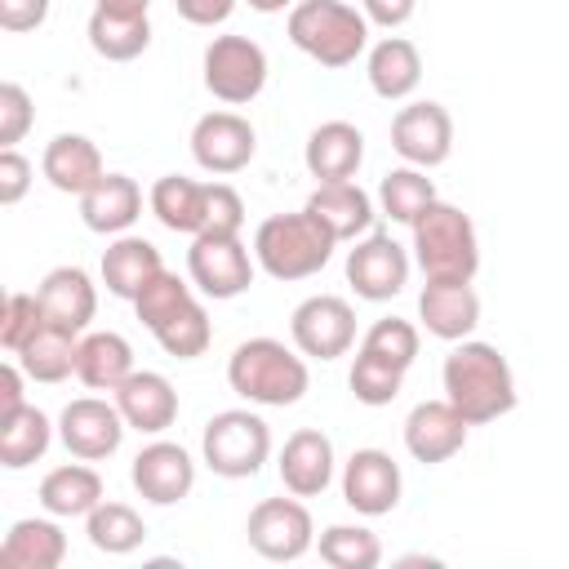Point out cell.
<instances>
[{"label":"cell","mask_w":569,"mask_h":569,"mask_svg":"<svg viewBox=\"0 0 569 569\" xmlns=\"http://www.w3.org/2000/svg\"><path fill=\"white\" fill-rule=\"evenodd\" d=\"M31 120H36V111H31L27 89L13 84V80H4L0 84V147H18L22 133L31 129Z\"/></svg>","instance_id":"ee69618b"},{"label":"cell","mask_w":569,"mask_h":569,"mask_svg":"<svg viewBox=\"0 0 569 569\" xmlns=\"http://www.w3.org/2000/svg\"><path fill=\"white\" fill-rule=\"evenodd\" d=\"M302 160L316 182H347L365 160V133L347 120H325L320 129H311Z\"/></svg>","instance_id":"7402d4cb"},{"label":"cell","mask_w":569,"mask_h":569,"mask_svg":"<svg viewBox=\"0 0 569 569\" xmlns=\"http://www.w3.org/2000/svg\"><path fill=\"white\" fill-rule=\"evenodd\" d=\"M22 365H0V418H9V413H18L27 400H22Z\"/></svg>","instance_id":"681fc988"},{"label":"cell","mask_w":569,"mask_h":569,"mask_svg":"<svg viewBox=\"0 0 569 569\" xmlns=\"http://www.w3.org/2000/svg\"><path fill=\"white\" fill-rule=\"evenodd\" d=\"M333 244L338 240L307 209H298V213H271L253 231V258H258V267L271 280H307V276H316L329 262Z\"/></svg>","instance_id":"277c9868"},{"label":"cell","mask_w":569,"mask_h":569,"mask_svg":"<svg viewBox=\"0 0 569 569\" xmlns=\"http://www.w3.org/2000/svg\"><path fill=\"white\" fill-rule=\"evenodd\" d=\"M467 418L449 405V400H422L409 409L405 418V449L413 462L422 467H436V462H449L462 445H467Z\"/></svg>","instance_id":"9a60e30c"},{"label":"cell","mask_w":569,"mask_h":569,"mask_svg":"<svg viewBox=\"0 0 569 569\" xmlns=\"http://www.w3.org/2000/svg\"><path fill=\"white\" fill-rule=\"evenodd\" d=\"M0 560L9 569H58L67 560V533L40 516L18 520L0 542Z\"/></svg>","instance_id":"f1b7e54d"},{"label":"cell","mask_w":569,"mask_h":569,"mask_svg":"<svg viewBox=\"0 0 569 569\" xmlns=\"http://www.w3.org/2000/svg\"><path fill=\"white\" fill-rule=\"evenodd\" d=\"M360 351H369V356H378V360H387L396 369H409L418 360V329L409 320H400V316L373 320L365 342H360Z\"/></svg>","instance_id":"60d3db41"},{"label":"cell","mask_w":569,"mask_h":569,"mask_svg":"<svg viewBox=\"0 0 569 569\" xmlns=\"http://www.w3.org/2000/svg\"><path fill=\"white\" fill-rule=\"evenodd\" d=\"M409 280V253L387 236V231H369L351 253H347V284L365 298V302H387L405 289Z\"/></svg>","instance_id":"4fadbf2b"},{"label":"cell","mask_w":569,"mask_h":569,"mask_svg":"<svg viewBox=\"0 0 569 569\" xmlns=\"http://www.w3.org/2000/svg\"><path fill=\"white\" fill-rule=\"evenodd\" d=\"M289 40L320 67H351L369 40V18L342 0H298L289 9Z\"/></svg>","instance_id":"5b68a950"},{"label":"cell","mask_w":569,"mask_h":569,"mask_svg":"<svg viewBox=\"0 0 569 569\" xmlns=\"http://www.w3.org/2000/svg\"><path fill=\"white\" fill-rule=\"evenodd\" d=\"M18 365H22V373L27 378H36V382H62L67 373H76V356H80V338L71 333V329H62V325H53V320H44L18 351Z\"/></svg>","instance_id":"83f0119b"},{"label":"cell","mask_w":569,"mask_h":569,"mask_svg":"<svg viewBox=\"0 0 569 569\" xmlns=\"http://www.w3.org/2000/svg\"><path fill=\"white\" fill-rule=\"evenodd\" d=\"M342 498L360 516H387L400 502V467L382 449H356L342 467Z\"/></svg>","instance_id":"2e32d148"},{"label":"cell","mask_w":569,"mask_h":569,"mask_svg":"<svg viewBox=\"0 0 569 569\" xmlns=\"http://www.w3.org/2000/svg\"><path fill=\"white\" fill-rule=\"evenodd\" d=\"M289 333H293V347L302 356H311V360H338L356 342V311L338 293H316V298H307V302L293 307Z\"/></svg>","instance_id":"30bf717a"},{"label":"cell","mask_w":569,"mask_h":569,"mask_svg":"<svg viewBox=\"0 0 569 569\" xmlns=\"http://www.w3.org/2000/svg\"><path fill=\"white\" fill-rule=\"evenodd\" d=\"M320 560L329 569H373L382 560V542L360 525H329L320 533Z\"/></svg>","instance_id":"8d00e7d4"},{"label":"cell","mask_w":569,"mask_h":569,"mask_svg":"<svg viewBox=\"0 0 569 569\" xmlns=\"http://www.w3.org/2000/svg\"><path fill=\"white\" fill-rule=\"evenodd\" d=\"M40 169H44L49 187H58V191H67V196H84V191L107 173L98 142H89L84 133H58V138L44 147Z\"/></svg>","instance_id":"d4e9b609"},{"label":"cell","mask_w":569,"mask_h":569,"mask_svg":"<svg viewBox=\"0 0 569 569\" xmlns=\"http://www.w3.org/2000/svg\"><path fill=\"white\" fill-rule=\"evenodd\" d=\"M253 124L236 111H209L191 129V156L204 173H240L253 160Z\"/></svg>","instance_id":"5bb4252c"},{"label":"cell","mask_w":569,"mask_h":569,"mask_svg":"<svg viewBox=\"0 0 569 569\" xmlns=\"http://www.w3.org/2000/svg\"><path fill=\"white\" fill-rule=\"evenodd\" d=\"M147 4H151V0H98L93 9L116 13V18H147Z\"/></svg>","instance_id":"f907efd6"},{"label":"cell","mask_w":569,"mask_h":569,"mask_svg":"<svg viewBox=\"0 0 569 569\" xmlns=\"http://www.w3.org/2000/svg\"><path fill=\"white\" fill-rule=\"evenodd\" d=\"M413 258L427 280H471L480 271V240L476 222L445 200H431L413 218Z\"/></svg>","instance_id":"3957f363"},{"label":"cell","mask_w":569,"mask_h":569,"mask_svg":"<svg viewBox=\"0 0 569 569\" xmlns=\"http://www.w3.org/2000/svg\"><path fill=\"white\" fill-rule=\"evenodd\" d=\"M267 84V53L258 40L249 36H213L204 49V89L227 102V107H244L262 93Z\"/></svg>","instance_id":"52a82bcc"},{"label":"cell","mask_w":569,"mask_h":569,"mask_svg":"<svg viewBox=\"0 0 569 569\" xmlns=\"http://www.w3.org/2000/svg\"><path fill=\"white\" fill-rule=\"evenodd\" d=\"M40 325H44L40 298H36V293H9V298H4V311H0V347L13 356Z\"/></svg>","instance_id":"b9f144b4"},{"label":"cell","mask_w":569,"mask_h":569,"mask_svg":"<svg viewBox=\"0 0 569 569\" xmlns=\"http://www.w3.org/2000/svg\"><path fill=\"white\" fill-rule=\"evenodd\" d=\"M280 480L298 498H316L333 480V440L316 427H298L280 449Z\"/></svg>","instance_id":"d6986e66"},{"label":"cell","mask_w":569,"mask_h":569,"mask_svg":"<svg viewBox=\"0 0 569 569\" xmlns=\"http://www.w3.org/2000/svg\"><path fill=\"white\" fill-rule=\"evenodd\" d=\"M80 218L98 236H120L142 218V187L129 173H102L80 196Z\"/></svg>","instance_id":"44dd1931"},{"label":"cell","mask_w":569,"mask_h":569,"mask_svg":"<svg viewBox=\"0 0 569 569\" xmlns=\"http://www.w3.org/2000/svg\"><path fill=\"white\" fill-rule=\"evenodd\" d=\"M49 440H53V427H49V418L36 405H22L18 413L0 418V462L9 471H22L36 458H44Z\"/></svg>","instance_id":"d6a6232c"},{"label":"cell","mask_w":569,"mask_h":569,"mask_svg":"<svg viewBox=\"0 0 569 569\" xmlns=\"http://www.w3.org/2000/svg\"><path fill=\"white\" fill-rule=\"evenodd\" d=\"M116 405L124 413V422L142 436H160L164 427H173L178 418V391L169 387L164 373H151V369H133L120 387H116Z\"/></svg>","instance_id":"ffe728a7"},{"label":"cell","mask_w":569,"mask_h":569,"mask_svg":"<svg viewBox=\"0 0 569 569\" xmlns=\"http://www.w3.org/2000/svg\"><path fill=\"white\" fill-rule=\"evenodd\" d=\"M244 227V200L236 187L227 182H204V227L200 231H213V236H240Z\"/></svg>","instance_id":"7bdbcfd3"},{"label":"cell","mask_w":569,"mask_h":569,"mask_svg":"<svg viewBox=\"0 0 569 569\" xmlns=\"http://www.w3.org/2000/svg\"><path fill=\"white\" fill-rule=\"evenodd\" d=\"M365 4V18L369 22H378V27H405L409 18H413V9H418V0H360Z\"/></svg>","instance_id":"c3c4849f"},{"label":"cell","mask_w":569,"mask_h":569,"mask_svg":"<svg viewBox=\"0 0 569 569\" xmlns=\"http://www.w3.org/2000/svg\"><path fill=\"white\" fill-rule=\"evenodd\" d=\"M445 400L471 422H493L516 409V378L498 347L489 342H458L445 356Z\"/></svg>","instance_id":"6da1fadb"},{"label":"cell","mask_w":569,"mask_h":569,"mask_svg":"<svg viewBox=\"0 0 569 569\" xmlns=\"http://www.w3.org/2000/svg\"><path fill=\"white\" fill-rule=\"evenodd\" d=\"M173 4H178V18L191 27H218L236 9V0H173Z\"/></svg>","instance_id":"7dc6e473"},{"label":"cell","mask_w":569,"mask_h":569,"mask_svg":"<svg viewBox=\"0 0 569 569\" xmlns=\"http://www.w3.org/2000/svg\"><path fill=\"white\" fill-rule=\"evenodd\" d=\"M31 187V160L18 156L13 147L0 151V204H18Z\"/></svg>","instance_id":"f6af8a7d"},{"label":"cell","mask_w":569,"mask_h":569,"mask_svg":"<svg viewBox=\"0 0 569 569\" xmlns=\"http://www.w3.org/2000/svg\"><path fill=\"white\" fill-rule=\"evenodd\" d=\"M133 373V347L120 333H89L80 338V356H76V378L93 391H116L124 378Z\"/></svg>","instance_id":"1f68e13d"},{"label":"cell","mask_w":569,"mask_h":569,"mask_svg":"<svg viewBox=\"0 0 569 569\" xmlns=\"http://www.w3.org/2000/svg\"><path fill=\"white\" fill-rule=\"evenodd\" d=\"M124 427H129V422H124L120 405H107V400H98V396L71 400V405L62 409V418H58V436H62L67 453H71V458H84V462L111 458V453L120 449V440H124Z\"/></svg>","instance_id":"7c38bea8"},{"label":"cell","mask_w":569,"mask_h":569,"mask_svg":"<svg viewBox=\"0 0 569 569\" xmlns=\"http://www.w3.org/2000/svg\"><path fill=\"white\" fill-rule=\"evenodd\" d=\"M187 302H196V293H191V284L187 280H178L173 271H160L138 298H133V311H138V320L156 333L160 325H169Z\"/></svg>","instance_id":"f35d334b"},{"label":"cell","mask_w":569,"mask_h":569,"mask_svg":"<svg viewBox=\"0 0 569 569\" xmlns=\"http://www.w3.org/2000/svg\"><path fill=\"white\" fill-rule=\"evenodd\" d=\"M200 453H204V462H209L213 476L244 480V476H258L262 471V462L271 453V431L249 409H222V413H213L204 422Z\"/></svg>","instance_id":"8992f818"},{"label":"cell","mask_w":569,"mask_h":569,"mask_svg":"<svg viewBox=\"0 0 569 569\" xmlns=\"http://www.w3.org/2000/svg\"><path fill=\"white\" fill-rule=\"evenodd\" d=\"M160 271H164L160 249L151 240H142V236H120V240H111L102 249V284L116 298H129L133 302Z\"/></svg>","instance_id":"484cf974"},{"label":"cell","mask_w":569,"mask_h":569,"mask_svg":"<svg viewBox=\"0 0 569 569\" xmlns=\"http://www.w3.org/2000/svg\"><path fill=\"white\" fill-rule=\"evenodd\" d=\"M244 533H249V547H253L262 560H271V565H289V560L307 556L311 542H316L311 511L298 502V493H293V498H262V502L249 511Z\"/></svg>","instance_id":"9c48e42d"},{"label":"cell","mask_w":569,"mask_h":569,"mask_svg":"<svg viewBox=\"0 0 569 569\" xmlns=\"http://www.w3.org/2000/svg\"><path fill=\"white\" fill-rule=\"evenodd\" d=\"M418 80H422V53H418L413 40L387 36V40L373 44V53H369V84H373L378 98L400 102V98H409L418 89Z\"/></svg>","instance_id":"4316f807"},{"label":"cell","mask_w":569,"mask_h":569,"mask_svg":"<svg viewBox=\"0 0 569 569\" xmlns=\"http://www.w3.org/2000/svg\"><path fill=\"white\" fill-rule=\"evenodd\" d=\"M147 204L160 218V227H169L178 236H200V227H204V182H196V178H182V173L156 178L147 191Z\"/></svg>","instance_id":"f546056e"},{"label":"cell","mask_w":569,"mask_h":569,"mask_svg":"<svg viewBox=\"0 0 569 569\" xmlns=\"http://www.w3.org/2000/svg\"><path fill=\"white\" fill-rule=\"evenodd\" d=\"M431 200H436V187H431L427 169H418V164L391 169V173H382V182H378V204H382V213H387L391 222L413 227V218H418Z\"/></svg>","instance_id":"e575fe53"},{"label":"cell","mask_w":569,"mask_h":569,"mask_svg":"<svg viewBox=\"0 0 569 569\" xmlns=\"http://www.w3.org/2000/svg\"><path fill=\"white\" fill-rule=\"evenodd\" d=\"M418 316H422L427 333H436L445 342H462L480 325V298H476L471 280H427L418 293Z\"/></svg>","instance_id":"ac0fdd59"},{"label":"cell","mask_w":569,"mask_h":569,"mask_svg":"<svg viewBox=\"0 0 569 569\" xmlns=\"http://www.w3.org/2000/svg\"><path fill=\"white\" fill-rule=\"evenodd\" d=\"M84 533H89V542H93L98 551H107V556H129V551L142 547L147 525H142V516H138L133 507L102 498V502L84 516Z\"/></svg>","instance_id":"836d02e7"},{"label":"cell","mask_w":569,"mask_h":569,"mask_svg":"<svg viewBox=\"0 0 569 569\" xmlns=\"http://www.w3.org/2000/svg\"><path fill=\"white\" fill-rule=\"evenodd\" d=\"M102 502V476L93 467L80 462H67V467H53L44 480H40V507L49 516H89L93 507Z\"/></svg>","instance_id":"4dcf8cb0"},{"label":"cell","mask_w":569,"mask_h":569,"mask_svg":"<svg viewBox=\"0 0 569 569\" xmlns=\"http://www.w3.org/2000/svg\"><path fill=\"white\" fill-rule=\"evenodd\" d=\"M347 382H351V396H356L360 405L378 409V405H391V400L400 396L405 369H396V365H387V360H378V356H369V351H356V365H351Z\"/></svg>","instance_id":"74e56055"},{"label":"cell","mask_w":569,"mask_h":569,"mask_svg":"<svg viewBox=\"0 0 569 569\" xmlns=\"http://www.w3.org/2000/svg\"><path fill=\"white\" fill-rule=\"evenodd\" d=\"M209 338H213V329H209V316H204L200 302H187L169 325L156 329V342H160L173 360H196V356H204V351H209Z\"/></svg>","instance_id":"ab89813d"},{"label":"cell","mask_w":569,"mask_h":569,"mask_svg":"<svg viewBox=\"0 0 569 569\" xmlns=\"http://www.w3.org/2000/svg\"><path fill=\"white\" fill-rule=\"evenodd\" d=\"M289 4H298V0H249V9H258V13H280Z\"/></svg>","instance_id":"816d5d0a"},{"label":"cell","mask_w":569,"mask_h":569,"mask_svg":"<svg viewBox=\"0 0 569 569\" xmlns=\"http://www.w3.org/2000/svg\"><path fill=\"white\" fill-rule=\"evenodd\" d=\"M333 240H356L373 227V200L347 178V182H316V191L302 204Z\"/></svg>","instance_id":"cb8c5ba5"},{"label":"cell","mask_w":569,"mask_h":569,"mask_svg":"<svg viewBox=\"0 0 569 569\" xmlns=\"http://www.w3.org/2000/svg\"><path fill=\"white\" fill-rule=\"evenodd\" d=\"M253 262L249 249L240 244V236H213V231H200L187 249V276L191 284L204 293V298H240L249 284H253Z\"/></svg>","instance_id":"ba28073f"},{"label":"cell","mask_w":569,"mask_h":569,"mask_svg":"<svg viewBox=\"0 0 569 569\" xmlns=\"http://www.w3.org/2000/svg\"><path fill=\"white\" fill-rule=\"evenodd\" d=\"M133 489L147 498V502H156V507H173V502H182L187 493H191V485H196V462H191V453L182 449V445H169V440H156V445H147L138 458H133Z\"/></svg>","instance_id":"e0dca14e"},{"label":"cell","mask_w":569,"mask_h":569,"mask_svg":"<svg viewBox=\"0 0 569 569\" xmlns=\"http://www.w3.org/2000/svg\"><path fill=\"white\" fill-rule=\"evenodd\" d=\"M89 44L107 62H129V58H138L151 44V22L147 18H116V13L93 9V18H89Z\"/></svg>","instance_id":"d590c367"},{"label":"cell","mask_w":569,"mask_h":569,"mask_svg":"<svg viewBox=\"0 0 569 569\" xmlns=\"http://www.w3.org/2000/svg\"><path fill=\"white\" fill-rule=\"evenodd\" d=\"M227 382L249 405L284 409V405H298L307 396V382L311 378H307L302 356H293L284 342H276V338H249V342H240L231 351Z\"/></svg>","instance_id":"7a4b0ae2"},{"label":"cell","mask_w":569,"mask_h":569,"mask_svg":"<svg viewBox=\"0 0 569 569\" xmlns=\"http://www.w3.org/2000/svg\"><path fill=\"white\" fill-rule=\"evenodd\" d=\"M49 18V0H0V27L4 31H36Z\"/></svg>","instance_id":"bcb514c9"},{"label":"cell","mask_w":569,"mask_h":569,"mask_svg":"<svg viewBox=\"0 0 569 569\" xmlns=\"http://www.w3.org/2000/svg\"><path fill=\"white\" fill-rule=\"evenodd\" d=\"M36 298H40L44 320H53V325H62V329H71V333L89 329V320H93V311H98V289H93L89 271H80V267H53V271L40 280Z\"/></svg>","instance_id":"603a6c76"},{"label":"cell","mask_w":569,"mask_h":569,"mask_svg":"<svg viewBox=\"0 0 569 569\" xmlns=\"http://www.w3.org/2000/svg\"><path fill=\"white\" fill-rule=\"evenodd\" d=\"M391 147L405 164H418V169H436L449 160L453 151V120L440 102H409L391 116Z\"/></svg>","instance_id":"8fae6325"}]
</instances>
